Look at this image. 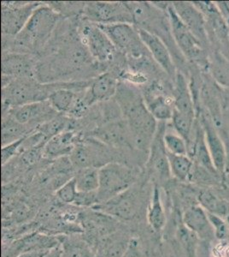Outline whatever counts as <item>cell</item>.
<instances>
[{"label":"cell","instance_id":"35","mask_svg":"<svg viewBox=\"0 0 229 257\" xmlns=\"http://www.w3.org/2000/svg\"><path fill=\"white\" fill-rule=\"evenodd\" d=\"M77 193L78 190L76 187V179L73 176L69 181L66 182L63 186L57 190L56 195L62 202L73 204L76 200Z\"/></svg>","mask_w":229,"mask_h":257},{"label":"cell","instance_id":"42","mask_svg":"<svg viewBox=\"0 0 229 257\" xmlns=\"http://www.w3.org/2000/svg\"><path fill=\"white\" fill-rule=\"evenodd\" d=\"M45 257H62L61 242L58 246H56L55 248L51 249L49 253Z\"/></svg>","mask_w":229,"mask_h":257},{"label":"cell","instance_id":"34","mask_svg":"<svg viewBox=\"0 0 229 257\" xmlns=\"http://www.w3.org/2000/svg\"><path fill=\"white\" fill-rule=\"evenodd\" d=\"M178 237L183 248H185L188 257H196L195 253H196L197 236L187 229L183 223L182 225L178 229Z\"/></svg>","mask_w":229,"mask_h":257},{"label":"cell","instance_id":"32","mask_svg":"<svg viewBox=\"0 0 229 257\" xmlns=\"http://www.w3.org/2000/svg\"><path fill=\"white\" fill-rule=\"evenodd\" d=\"M62 257H93L87 243L76 240L64 238L60 239Z\"/></svg>","mask_w":229,"mask_h":257},{"label":"cell","instance_id":"17","mask_svg":"<svg viewBox=\"0 0 229 257\" xmlns=\"http://www.w3.org/2000/svg\"><path fill=\"white\" fill-rule=\"evenodd\" d=\"M172 6L180 20L191 31L201 44L207 41L206 22L202 12L192 3L173 2Z\"/></svg>","mask_w":229,"mask_h":257},{"label":"cell","instance_id":"31","mask_svg":"<svg viewBox=\"0 0 229 257\" xmlns=\"http://www.w3.org/2000/svg\"><path fill=\"white\" fill-rule=\"evenodd\" d=\"M195 117H190L186 114L181 113L180 111L174 110V114L172 117L173 126L176 131L177 134L186 141L188 145L191 144V134L193 132V125H194Z\"/></svg>","mask_w":229,"mask_h":257},{"label":"cell","instance_id":"38","mask_svg":"<svg viewBox=\"0 0 229 257\" xmlns=\"http://www.w3.org/2000/svg\"><path fill=\"white\" fill-rule=\"evenodd\" d=\"M26 138L27 137L21 138L19 140L15 141L13 143L7 144L6 146H2V149H1V163H2L3 167H5L6 164L9 163L10 161L14 158L16 155H18V152H20Z\"/></svg>","mask_w":229,"mask_h":257},{"label":"cell","instance_id":"41","mask_svg":"<svg viewBox=\"0 0 229 257\" xmlns=\"http://www.w3.org/2000/svg\"><path fill=\"white\" fill-rule=\"evenodd\" d=\"M50 250L51 249H32L23 252L17 257H45L49 253Z\"/></svg>","mask_w":229,"mask_h":257},{"label":"cell","instance_id":"18","mask_svg":"<svg viewBox=\"0 0 229 257\" xmlns=\"http://www.w3.org/2000/svg\"><path fill=\"white\" fill-rule=\"evenodd\" d=\"M118 84L117 79L110 72L101 74L95 79L91 80L90 84L85 91V96L89 106L116 96Z\"/></svg>","mask_w":229,"mask_h":257},{"label":"cell","instance_id":"19","mask_svg":"<svg viewBox=\"0 0 229 257\" xmlns=\"http://www.w3.org/2000/svg\"><path fill=\"white\" fill-rule=\"evenodd\" d=\"M160 85H151L144 94L145 105L157 121L171 120L174 114V99H169L160 90Z\"/></svg>","mask_w":229,"mask_h":257},{"label":"cell","instance_id":"25","mask_svg":"<svg viewBox=\"0 0 229 257\" xmlns=\"http://www.w3.org/2000/svg\"><path fill=\"white\" fill-rule=\"evenodd\" d=\"M124 237L120 233H111L104 237L96 257H122L131 240Z\"/></svg>","mask_w":229,"mask_h":257},{"label":"cell","instance_id":"37","mask_svg":"<svg viewBox=\"0 0 229 257\" xmlns=\"http://www.w3.org/2000/svg\"><path fill=\"white\" fill-rule=\"evenodd\" d=\"M213 75L215 80L220 84L229 86V64L228 62L221 58H216L215 64L212 65Z\"/></svg>","mask_w":229,"mask_h":257},{"label":"cell","instance_id":"7","mask_svg":"<svg viewBox=\"0 0 229 257\" xmlns=\"http://www.w3.org/2000/svg\"><path fill=\"white\" fill-rule=\"evenodd\" d=\"M78 37L96 61L107 63L113 60L117 50L97 24L84 21L79 27Z\"/></svg>","mask_w":229,"mask_h":257},{"label":"cell","instance_id":"10","mask_svg":"<svg viewBox=\"0 0 229 257\" xmlns=\"http://www.w3.org/2000/svg\"><path fill=\"white\" fill-rule=\"evenodd\" d=\"M41 5L39 2H3L1 5L2 34L17 36Z\"/></svg>","mask_w":229,"mask_h":257},{"label":"cell","instance_id":"5","mask_svg":"<svg viewBox=\"0 0 229 257\" xmlns=\"http://www.w3.org/2000/svg\"><path fill=\"white\" fill-rule=\"evenodd\" d=\"M110 38L116 49L128 56V59H139L151 55L146 49L134 24H116L98 25Z\"/></svg>","mask_w":229,"mask_h":257},{"label":"cell","instance_id":"27","mask_svg":"<svg viewBox=\"0 0 229 257\" xmlns=\"http://www.w3.org/2000/svg\"><path fill=\"white\" fill-rule=\"evenodd\" d=\"M34 131L35 130L29 128V126L24 125L18 122L11 114L3 116L1 128L2 146H6L15 141L25 138Z\"/></svg>","mask_w":229,"mask_h":257},{"label":"cell","instance_id":"21","mask_svg":"<svg viewBox=\"0 0 229 257\" xmlns=\"http://www.w3.org/2000/svg\"><path fill=\"white\" fill-rule=\"evenodd\" d=\"M182 223L197 237L207 239L215 236L207 212L200 205H191L186 208L183 213Z\"/></svg>","mask_w":229,"mask_h":257},{"label":"cell","instance_id":"14","mask_svg":"<svg viewBox=\"0 0 229 257\" xmlns=\"http://www.w3.org/2000/svg\"><path fill=\"white\" fill-rule=\"evenodd\" d=\"M1 64L2 76L12 79L35 78L37 75L36 63L28 53H4Z\"/></svg>","mask_w":229,"mask_h":257},{"label":"cell","instance_id":"39","mask_svg":"<svg viewBox=\"0 0 229 257\" xmlns=\"http://www.w3.org/2000/svg\"><path fill=\"white\" fill-rule=\"evenodd\" d=\"M73 204L77 208H93L99 204L98 192L77 193L76 200Z\"/></svg>","mask_w":229,"mask_h":257},{"label":"cell","instance_id":"33","mask_svg":"<svg viewBox=\"0 0 229 257\" xmlns=\"http://www.w3.org/2000/svg\"><path fill=\"white\" fill-rule=\"evenodd\" d=\"M163 144L167 152L176 155H188V145L180 135L164 132Z\"/></svg>","mask_w":229,"mask_h":257},{"label":"cell","instance_id":"29","mask_svg":"<svg viewBox=\"0 0 229 257\" xmlns=\"http://www.w3.org/2000/svg\"><path fill=\"white\" fill-rule=\"evenodd\" d=\"M171 175L182 182L190 181L194 169L193 161L188 155H176L167 152Z\"/></svg>","mask_w":229,"mask_h":257},{"label":"cell","instance_id":"11","mask_svg":"<svg viewBox=\"0 0 229 257\" xmlns=\"http://www.w3.org/2000/svg\"><path fill=\"white\" fill-rule=\"evenodd\" d=\"M10 114L22 124L35 128L58 115L47 99L17 106L12 108Z\"/></svg>","mask_w":229,"mask_h":257},{"label":"cell","instance_id":"9","mask_svg":"<svg viewBox=\"0 0 229 257\" xmlns=\"http://www.w3.org/2000/svg\"><path fill=\"white\" fill-rule=\"evenodd\" d=\"M169 26L171 30L172 37L180 52L186 58L194 61H200L203 59V51L202 44L194 35L183 24L179 16L177 15L171 4L168 5L167 10Z\"/></svg>","mask_w":229,"mask_h":257},{"label":"cell","instance_id":"30","mask_svg":"<svg viewBox=\"0 0 229 257\" xmlns=\"http://www.w3.org/2000/svg\"><path fill=\"white\" fill-rule=\"evenodd\" d=\"M74 178L79 192H97L99 190V168H81L77 170Z\"/></svg>","mask_w":229,"mask_h":257},{"label":"cell","instance_id":"23","mask_svg":"<svg viewBox=\"0 0 229 257\" xmlns=\"http://www.w3.org/2000/svg\"><path fill=\"white\" fill-rule=\"evenodd\" d=\"M146 218L150 227L153 231L159 233L166 224V213L162 205L159 187L155 185L151 193V201L147 208Z\"/></svg>","mask_w":229,"mask_h":257},{"label":"cell","instance_id":"16","mask_svg":"<svg viewBox=\"0 0 229 257\" xmlns=\"http://www.w3.org/2000/svg\"><path fill=\"white\" fill-rule=\"evenodd\" d=\"M163 126L164 124H161L157 127L149 150L150 155L147 162L149 171L160 180H167L171 176L167 150L163 144V135L165 132V127Z\"/></svg>","mask_w":229,"mask_h":257},{"label":"cell","instance_id":"26","mask_svg":"<svg viewBox=\"0 0 229 257\" xmlns=\"http://www.w3.org/2000/svg\"><path fill=\"white\" fill-rule=\"evenodd\" d=\"M77 93L78 90L76 91V86H58L51 93L47 100L58 114H67L76 99Z\"/></svg>","mask_w":229,"mask_h":257},{"label":"cell","instance_id":"43","mask_svg":"<svg viewBox=\"0 0 229 257\" xmlns=\"http://www.w3.org/2000/svg\"><path fill=\"white\" fill-rule=\"evenodd\" d=\"M226 225H227V227H228V232H229V214L226 217Z\"/></svg>","mask_w":229,"mask_h":257},{"label":"cell","instance_id":"1","mask_svg":"<svg viewBox=\"0 0 229 257\" xmlns=\"http://www.w3.org/2000/svg\"><path fill=\"white\" fill-rule=\"evenodd\" d=\"M116 97L128 125L131 149L148 151L157 131V123L146 107L142 94L135 86L119 83Z\"/></svg>","mask_w":229,"mask_h":257},{"label":"cell","instance_id":"3","mask_svg":"<svg viewBox=\"0 0 229 257\" xmlns=\"http://www.w3.org/2000/svg\"><path fill=\"white\" fill-rule=\"evenodd\" d=\"M58 87L40 84L35 78L13 79L2 88L3 111L6 107L14 108L29 103L47 100Z\"/></svg>","mask_w":229,"mask_h":257},{"label":"cell","instance_id":"4","mask_svg":"<svg viewBox=\"0 0 229 257\" xmlns=\"http://www.w3.org/2000/svg\"><path fill=\"white\" fill-rule=\"evenodd\" d=\"M134 170L119 162H111L99 168V204L105 203L129 190L136 181Z\"/></svg>","mask_w":229,"mask_h":257},{"label":"cell","instance_id":"6","mask_svg":"<svg viewBox=\"0 0 229 257\" xmlns=\"http://www.w3.org/2000/svg\"><path fill=\"white\" fill-rule=\"evenodd\" d=\"M82 13L84 21L97 25L134 24V19L126 2H87L84 3Z\"/></svg>","mask_w":229,"mask_h":257},{"label":"cell","instance_id":"20","mask_svg":"<svg viewBox=\"0 0 229 257\" xmlns=\"http://www.w3.org/2000/svg\"><path fill=\"white\" fill-rule=\"evenodd\" d=\"M80 142L79 135L73 130H66L47 141L43 149L44 158L59 159L71 155Z\"/></svg>","mask_w":229,"mask_h":257},{"label":"cell","instance_id":"28","mask_svg":"<svg viewBox=\"0 0 229 257\" xmlns=\"http://www.w3.org/2000/svg\"><path fill=\"white\" fill-rule=\"evenodd\" d=\"M197 200L198 205L207 213L222 218H226L229 214L228 203L209 190H199L197 194Z\"/></svg>","mask_w":229,"mask_h":257},{"label":"cell","instance_id":"40","mask_svg":"<svg viewBox=\"0 0 229 257\" xmlns=\"http://www.w3.org/2000/svg\"><path fill=\"white\" fill-rule=\"evenodd\" d=\"M122 257H145L139 241L136 238H131L128 248L125 250Z\"/></svg>","mask_w":229,"mask_h":257},{"label":"cell","instance_id":"12","mask_svg":"<svg viewBox=\"0 0 229 257\" xmlns=\"http://www.w3.org/2000/svg\"><path fill=\"white\" fill-rule=\"evenodd\" d=\"M139 37L148 50L154 62L165 72L168 76L175 80L177 72L176 68L173 61L170 51L168 50L165 42L157 35L148 32L143 29H139Z\"/></svg>","mask_w":229,"mask_h":257},{"label":"cell","instance_id":"22","mask_svg":"<svg viewBox=\"0 0 229 257\" xmlns=\"http://www.w3.org/2000/svg\"><path fill=\"white\" fill-rule=\"evenodd\" d=\"M174 82V109L187 116L195 117L194 99L185 76L181 73H177Z\"/></svg>","mask_w":229,"mask_h":257},{"label":"cell","instance_id":"2","mask_svg":"<svg viewBox=\"0 0 229 257\" xmlns=\"http://www.w3.org/2000/svg\"><path fill=\"white\" fill-rule=\"evenodd\" d=\"M60 14L47 4H41L33 12L29 22L17 36L14 45L28 52H38L42 49L55 30Z\"/></svg>","mask_w":229,"mask_h":257},{"label":"cell","instance_id":"24","mask_svg":"<svg viewBox=\"0 0 229 257\" xmlns=\"http://www.w3.org/2000/svg\"><path fill=\"white\" fill-rule=\"evenodd\" d=\"M191 151L192 153H191V159L192 161L194 160L195 161H197L200 167L208 171L209 173L213 174L217 173L212 161L209 149L206 144L205 136H204L202 126L197 128V135H196L193 148L191 149Z\"/></svg>","mask_w":229,"mask_h":257},{"label":"cell","instance_id":"13","mask_svg":"<svg viewBox=\"0 0 229 257\" xmlns=\"http://www.w3.org/2000/svg\"><path fill=\"white\" fill-rule=\"evenodd\" d=\"M129 190L105 203L96 205L93 209L123 220L134 219L139 212L140 203L136 194Z\"/></svg>","mask_w":229,"mask_h":257},{"label":"cell","instance_id":"15","mask_svg":"<svg viewBox=\"0 0 229 257\" xmlns=\"http://www.w3.org/2000/svg\"><path fill=\"white\" fill-rule=\"evenodd\" d=\"M201 124L203 127L206 144L209 149L212 161L216 172L223 174L226 171V152L223 140L220 138L219 132L212 122L211 117L208 112L202 114Z\"/></svg>","mask_w":229,"mask_h":257},{"label":"cell","instance_id":"8","mask_svg":"<svg viewBox=\"0 0 229 257\" xmlns=\"http://www.w3.org/2000/svg\"><path fill=\"white\" fill-rule=\"evenodd\" d=\"M112 159L113 155L106 144L98 139L80 140L70 155V163L77 170L85 167L101 168L107 164L117 162Z\"/></svg>","mask_w":229,"mask_h":257},{"label":"cell","instance_id":"36","mask_svg":"<svg viewBox=\"0 0 229 257\" xmlns=\"http://www.w3.org/2000/svg\"><path fill=\"white\" fill-rule=\"evenodd\" d=\"M207 214L215 238L219 241H226L227 237H229L228 227L226 225V219L212 213H207Z\"/></svg>","mask_w":229,"mask_h":257}]
</instances>
